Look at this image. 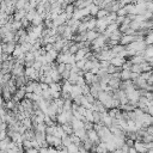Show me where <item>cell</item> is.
Instances as JSON below:
<instances>
[{"label":"cell","instance_id":"obj_1","mask_svg":"<svg viewBox=\"0 0 153 153\" xmlns=\"http://www.w3.org/2000/svg\"><path fill=\"white\" fill-rule=\"evenodd\" d=\"M106 14V11L104 10V11H100L99 13H98V17H102V16H105Z\"/></svg>","mask_w":153,"mask_h":153}]
</instances>
